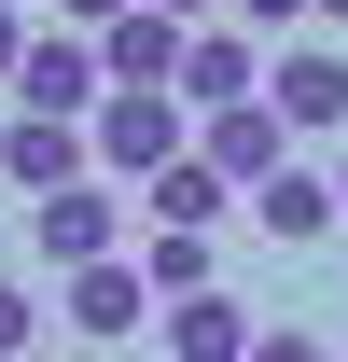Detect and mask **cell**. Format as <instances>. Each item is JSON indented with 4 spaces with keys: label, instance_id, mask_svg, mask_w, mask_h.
Here are the masks:
<instances>
[{
    "label": "cell",
    "instance_id": "obj_1",
    "mask_svg": "<svg viewBox=\"0 0 348 362\" xmlns=\"http://www.w3.org/2000/svg\"><path fill=\"white\" fill-rule=\"evenodd\" d=\"M28 251H42L56 279H70V265H112V251H126V195H112V181L42 195V209H28Z\"/></svg>",
    "mask_w": 348,
    "mask_h": 362
},
{
    "label": "cell",
    "instance_id": "obj_2",
    "mask_svg": "<svg viewBox=\"0 0 348 362\" xmlns=\"http://www.w3.org/2000/svg\"><path fill=\"white\" fill-rule=\"evenodd\" d=\"M98 98H112L98 42H84V28H42V42H28V70H14V112H56V126H98Z\"/></svg>",
    "mask_w": 348,
    "mask_h": 362
},
{
    "label": "cell",
    "instance_id": "obj_3",
    "mask_svg": "<svg viewBox=\"0 0 348 362\" xmlns=\"http://www.w3.org/2000/svg\"><path fill=\"white\" fill-rule=\"evenodd\" d=\"M181 42H195V28H168L153 0H139V14H112V28H98V70H112V98H181Z\"/></svg>",
    "mask_w": 348,
    "mask_h": 362
},
{
    "label": "cell",
    "instance_id": "obj_4",
    "mask_svg": "<svg viewBox=\"0 0 348 362\" xmlns=\"http://www.w3.org/2000/svg\"><path fill=\"white\" fill-rule=\"evenodd\" d=\"M265 112L279 126H348V56L335 42H279L265 56Z\"/></svg>",
    "mask_w": 348,
    "mask_h": 362
},
{
    "label": "cell",
    "instance_id": "obj_5",
    "mask_svg": "<svg viewBox=\"0 0 348 362\" xmlns=\"http://www.w3.org/2000/svg\"><path fill=\"white\" fill-rule=\"evenodd\" d=\"M195 153H209V168L237 181V195H265V181L293 168V126H279L265 98H237V112H209V126H195Z\"/></svg>",
    "mask_w": 348,
    "mask_h": 362
},
{
    "label": "cell",
    "instance_id": "obj_6",
    "mask_svg": "<svg viewBox=\"0 0 348 362\" xmlns=\"http://www.w3.org/2000/svg\"><path fill=\"white\" fill-rule=\"evenodd\" d=\"M153 320V279H139V251H112V265H70V349H112V334H139Z\"/></svg>",
    "mask_w": 348,
    "mask_h": 362
},
{
    "label": "cell",
    "instance_id": "obj_7",
    "mask_svg": "<svg viewBox=\"0 0 348 362\" xmlns=\"http://www.w3.org/2000/svg\"><path fill=\"white\" fill-rule=\"evenodd\" d=\"M0 181H14L28 209H42V195H70V181H84V126H56V112H14V126H0Z\"/></svg>",
    "mask_w": 348,
    "mask_h": 362
},
{
    "label": "cell",
    "instance_id": "obj_8",
    "mask_svg": "<svg viewBox=\"0 0 348 362\" xmlns=\"http://www.w3.org/2000/svg\"><path fill=\"white\" fill-rule=\"evenodd\" d=\"M98 168H126V181L181 168V98H98Z\"/></svg>",
    "mask_w": 348,
    "mask_h": 362
},
{
    "label": "cell",
    "instance_id": "obj_9",
    "mask_svg": "<svg viewBox=\"0 0 348 362\" xmlns=\"http://www.w3.org/2000/svg\"><path fill=\"white\" fill-rule=\"evenodd\" d=\"M181 98H195V112H237V98H265V56H251V28H237V14L181 42Z\"/></svg>",
    "mask_w": 348,
    "mask_h": 362
},
{
    "label": "cell",
    "instance_id": "obj_10",
    "mask_svg": "<svg viewBox=\"0 0 348 362\" xmlns=\"http://www.w3.org/2000/svg\"><path fill=\"white\" fill-rule=\"evenodd\" d=\"M153 334H168V362H251V334H265V320L237 307V293H181Z\"/></svg>",
    "mask_w": 348,
    "mask_h": 362
},
{
    "label": "cell",
    "instance_id": "obj_11",
    "mask_svg": "<svg viewBox=\"0 0 348 362\" xmlns=\"http://www.w3.org/2000/svg\"><path fill=\"white\" fill-rule=\"evenodd\" d=\"M251 223L279 237V251H320V237H335L348 209H335V181H306V168H279V181H265V195H251Z\"/></svg>",
    "mask_w": 348,
    "mask_h": 362
},
{
    "label": "cell",
    "instance_id": "obj_12",
    "mask_svg": "<svg viewBox=\"0 0 348 362\" xmlns=\"http://www.w3.org/2000/svg\"><path fill=\"white\" fill-rule=\"evenodd\" d=\"M139 279H153V307H181V293H223L209 223H153V237H139Z\"/></svg>",
    "mask_w": 348,
    "mask_h": 362
},
{
    "label": "cell",
    "instance_id": "obj_13",
    "mask_svg": "<svg viewBox=\"0 0 348 362\" xmlns=\"http://www.w3.org/2000/svg\"><path fill=\"white\" fill-rule=\"evenodd\" d=\"M139 209H153V223H223V209H237V181H223L209 153H181V168L139 181Z\"/></svg>",
    "mask_w": 348,
    "mask_h": 362
},
{
    "label": "cell",
    "instance_id": "obj_14",
    "mask_svg": "<svg viewBox=\"0 0 348 362\" xmlns=\"http://www.w3.org/2000/svg\"><path fill=\"white\" fill-rule=\"evenodd\" d=\"M28 349H42V307H28V293L0 279V362H28Z\"/></svg>",
    "mask_w": 348,
    "mask_h": 362
},
{
    "label": "cell",
    "instance_id": "obj_15",
    "mask_svg": "<svg viewBox=\"0 0 348 362\" xmlns=\"http://www.w3.org/2000/svg\"><path fill=\"white\" fill-rule=\"evenodd\" d=\"M251 362H335V349H320L306 320H265V334H251Z\"/></svg>",
    "mask_w": 348,
    "mask_h": 362
},
{
    "label": "cell",
    "instance_id": "obj_16",
    "mask_svg": "<svg viewBox=\"0 0 348 362\" xmlns=\"http://www.w3.org/2000/svg\"><path fill=\"white\" fill-rule=\"evenodd\" d=\"M223 14H237L251 42H293V14H306V0H223Z\"/></svg>",
    "mask_w": 348,
    "mask_h": 362
},
{
    "label": "cell",
    "instance_id": "obj_17",
    "mask_svg": "<svg viewBox=\"0 0 348 362\" xmlns=\"http://www.w3.org/2000/svg\"><path fill=\"white\" fill-rule=\"evenodd\" d=\"M28 42H42V28H28V14H14V0H0V84H14V70H28Z\"/></svg>",
    "mask_w": 348,
    "mask_h": 362
},
{
    "label": "cell",
    "instance_id": "obj_18",
    "mask_svg": "<svg viewBox=\"0 0 348 362\" xmlns=\"http://www.w3.org/2000/svg\"><path fill=\"white\" fill-rule=\"evenodd\" d=\"M56 14H70V28H84V42H98L112 14H139V0H56Z\"/></svg>",
    "mask_w": 348,
    "mask_h": 362
},
{
    "label": "cell",
    "instance_id": "obj_19",
    "mask_svg": "<svg viewBox=\"0 0 348 362\" xmlns=\"http://www.w3.org/2000/svg\"><path fill=\"white\" fill-rule=\"evenodd\" d=\"M153 14H168V28H223V0H153Z\"/></svg>",
    "mask_w": 348,
    "mask_h": 362
},
{
    "label": "cell",
    "instance_id": "obj_20",
    "mask_svg": "<svg viewBox=\"0 0 348 362\" xmlns=\"http://www.w3.org/2000/svg\"><path fill=\"white\" fill-rule=\"evenodd\" d=\"M306 14H320V28H348V0H306Z\"/></svg>",
    "mask_w": 348,
    "mask_h": 362
},
{
    "label": "cell",
    "instance_id": "obj_21",
    "mask_svg": "<svg viewBox=\"0 0 348 362\" xmlns=\"http://www.w3.org/2000/svg\"><path fill=\"white\" fill-rule=\"evenodd\" d=\"M335 209H348V168H335Z\"/></svg>",
    "mask_w": 348,
    "mask_h": 362
},
{
    "label": "cell",
    "instance_id": "obj_22",
    "mask_svg": "<svg viewBox=\"0 0 348 362\" xmlns=\"http://www.w3.org/2000/svg\"><path fill=\"white\" fill-rule=\"evenodd\" d=\"M28 362H56V349H28Z\"/></svg>",
    "mask_w": 348,
    "mask_h": 362
}]
</instances>
